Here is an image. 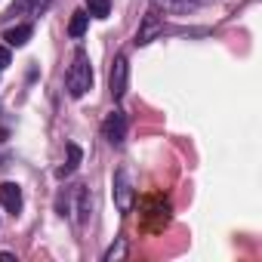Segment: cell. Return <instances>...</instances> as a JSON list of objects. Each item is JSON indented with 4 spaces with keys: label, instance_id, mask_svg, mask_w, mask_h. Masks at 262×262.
I'll list each match as a JSON object with an SVG mask.
<instances>
[{
    "label": "cell",
    "instance_id": "5b68a950",
    "mask_svg": "<svg viewBox=\"0 0 262 262\" xmlns=\"http://www.w3.org/2000/svg\"><path fill=\"white\" fill-rule=\"evenodd\" d=\"M0 204H4V210L7 213H19L22 210V188L16 185V182H4L0 185Z\"/></svg>",
    "mask_w": 262,
    "mask_h": 262
},
{
    "label": "cell",
    "instance_id": "9c48e42d",
    "mask_svg": "<svg viewBox=\"0 0 262 262\" xmlns=\"http://www.w3.org/2000/svg\"><path fill=\"white\" fill-rule=\"evenodd\" d=\"M80 161H83V151H80V145H77V142H71V145H68V161H65V164L56 170V176H59V179L71 176V173L80 167Z\"/></svg>",
    "mask_w": 262,
    "mask_h": 262
},
{
    "label": "cell",
    "instance_id": "8992f818",
    "mask_svg": "<svg viewBox=\"0 0 262 262\" xmlns=\"http://www.w3.org/2000/svg\"><path fill=\"white\" fill-rule=\"evenodd\" d=\"M50 7V0H13V7L7 10V19H16V16H40L43 10Z\"/></svg>",
    "mask_w": 262,
    "mask_h": 262
},
{
    "label": "cell",
    "instance_id": "277c9868",
    "mask_svg": "<svg viewBox=\"0 0 262 262\" xmlns=\"http://www.w3.org/2000/svg\"><path fill=\"white\" fill-rule=\"evenodd\" d=\"M126 77H129V65H126V56H117L114 59V65H111V96L114 99H120L123 93H126Z\"/></svg>",
    "mask_w": 262,
    "mask_h": 262
},
{
    "label": "cell",
    "instance_id": "ba28073f",
    "mask_svg": "<svg viewBox=\"0 0 262 262\" xmlns=\"http://www.w3.org/2000/svg\"><path fill=\"white\" fill-rule=\"evenodd\" d=\"M31 34H34V25H16V28H10L7 34H4V40H7V47H25L28 40H31Z\"/></svg>",
    "mask_w": 262,
    "mask_h": 262
},
{
    "label": "cell",
    "instance_id": "52a82bcc",
    "mask_svg": "<svg viewBox=\"0 0 262 262\" xmlns=\"http://www.w3.org/2000/svg\"><path fill=\"white\" fill-rule=\"evenodd\" d=\"M161 28H164V16H161L158 10H151V13L145 16V25H142V28H139V34H136V47H145V43H148Z\"/></svg>",
    "mask_w": 262,
    "mask_h": 262
},
{
    "label": "cell",
    "instance_id": "4fadbf2b",
    "mask_svg": "<svg viewBox=\"0 0 262 262\" xmlns=\"http://www.w3.org/2000/svg\"><path fill=\"white\" fill-rule=\"evenodd\" d=\"M7 65H10V47L0 43V68H7Z\"/></svg>",
    "mask_w": 262,
    "mask_h": 262
},
{
    "label": "cell",
    "instance_id": "7a4b0ae2",
    "mask_svg": "<svg viewBox=\"0 0 262 262\" xmlns=\"http://www.w3.org/2000/svg\"><path fill=\"white\" fill-rule=\"evenodd\" d=\"M102 136H105V142H111V145H120V142L126 139V114H123V111H111V114L102 120Z\"/></svg>",
    "mask_w": 262,
    "mask_h": 262
},
{
    "label": "cell",
    "instance_id": "7c38bea8",
    "mask_svg": "<svg viewBox=\"0 0 262 262\" xmlns=\"http://www.w3.org/2000/svg\"><path fill=\"white\" fill-rule=\"evenodd\" d=\"M123 253H126V247H123V241H120V244H117V247H111V250H108V253H105V262H114V259H120V256H123Z\"/></svg>",
    "mask_w": 262,
    "mask_h": 262
},
{
    "label": "cell",
    "instance_id": "30bf717a",
    "mask_svg": "<svg viewBox=\"0 0 262 262\" xmlns=\"http://www.w3.org/2000/svg\"><path fill=\"white\" fill-rule=\"evenodd\" d=\"M86 25H90V16H86L83 10H77V13L71 16V22H68V34H71V37H83Z\"/></svg>",
    "mask_w": 262,
    "mask_h": 262
},
{
    "label": "cell",
    "instance_id": "3957f363",
    "mask_svg": "<svg viewBox=\"0 0 262 262\" xmlns=\"http://www.w3.org/2000/svg\"><path fill=\"white\" fill-rule=\"evenodd\" d=\"M114 201H117L120 213L133 210V182H129L126 170H117V176H114Z\"/></svg>",
    "mask_w": 262,
    "mask_h": 262
},
{
    "label": "cell",
    "instance_id": "8fae6325",
    "mask_svg": "<svg viewBox=\"0 0 262 262\" xmlns=\"http://www.w3.org/2000/svg\"><path fill=\"white\" fill-rule=\"evenodd\" d=\"M86 10H90V16H96V19H108L111 0H86Z\"/></svg>",
    "mask_w": 262,
    "mask_h": 262
},
{
    "label": "cell",
    "instance_id": "6da1fadb",
    "mask_svg": "<svg viewBox=\"0 0 262 262\" xmlns=\"http://www.w3.org/2000/svg\"><path fill=\"white\" fill-rule=\"evenodd\" d=\"M65 86H68L71 99H83L93 90V65H90L86 50H74V59L68 65V74H65Z\"/></svg>",
    "mask_w": 262,
    "mask_h": 262
}]
</instances>
